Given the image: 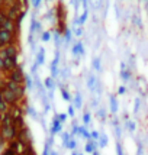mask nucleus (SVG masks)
<instances>
[{
	"instance_id": "nucleus-1",
	"label": "nucleus",
	"mask_w": 148,
	"mask_h": 155,
	"mask_svg": "<svg viewBox=\"0 0 148 155\" xmlns=\"http://www.w3.org/2000/svg\"><path fill=\"white\" fill-rule=\"evenodd\" d=\"M5 87H7L9 90H12L20 100L25 99V94H26V86H25V84H18V83L10 81L6 78V80H5Z\"/></svg>"
},
{
	"instance_id": "nucleus-2",
	"label": "nucleus",
	"mask_w": 148,
	"mask_h": 155,
	"mask_svg": "<svg viewBox=\"0 0 148 155\" xmlns=\"http://www.w3.org/2000/svg\"><path fill=\"white\" fill-rule=\"evenodd\" d=\"M6 78L10 81H15L18 84H25V74H23V70H22L20 65L16 67L15 70H12L10 73H7Z\"/></svg>"
},
{
	"instance_id": "nucleus-3",
	"label": "nucleus",
	"mask_w": 148,
	"mask_h": 155,
	"mask_svg": "<svg viewBox=\"0 0 148 155\" xmlns=\"http://www.w3.org/2000/svg\"><path fill=\"white\" fill-rule=\"evenodd\" d=\"M18 55H19V49L16 47V44H10V45L0 48V57L2 58H18Z\"/></svg>"
},
{
	"instance_id": "nucleus-4",
	"label": "nucleus",
	"mask_w": 148,
	"mask_h": 155,
	"mask_svg": "<svg viewBox=\"0 0 148 155\" xmlns=\"http://www.w3.org/2000/svg\"><path fill=\"white\" fill-rule=\"evenodd\" d=\"M15 41H16V34L5 31V29H0V48L15 44Z\"/></svg>"
},
{
	"instance_id": "nucleus-5",
	"label": "nucleus",
	"mask_w": 148,
	"mask_h": 155,
	"mask_svg": "<svg viewBox=\"0 0 148 155\" xmlns=\"http://www.w3.org/2000/svg\"><path fill=\"white\" fill-rule=\"evenodd\" d=\"M5 64H3V73H10L12 70H15L16 67H19L18 64V58H3Z\"/></svg>"
},
{
	"instance_id": "nucleus-6",
	"label": "nucleus",
	"mask_w": 148,
	"mask_h": 155,
	"mask_svg": "<svg viewBox=\"0 0 148 155\" xmlns=\"http://www.w3.org/2000/svg\"><path fill=\"white\" fill-rule=\"evenodd\" d=\"M61 129H62V123L58 120V117H57V113L55 116L52 117V122H51V128H49V135L55 136L57 134H60Z\"/></svg>"
},
{
	"instance_id": "nucleus-7",
	"label": "nucleus",
	"mask_w": 148,
	"mask_h": 155,
	"mask_svg": "<svg viewBox=\"0 0 148 155\" xmlns=\"http://www.w3.org/2000/svg\"><path fill=\"white\" fill-rule=\"evenodd\" d=\"M121 78L123 83L131 81V70H128V65L122 61L121 62Z\"/></svg>"
},
{
	"instance_id": "nucleus-8",
	"label": "nucleus",
	"mask_w": 148,
	"mask_h": 155,
	"mask_svg": "<svg viewBox=\"0 0 148 155\" xmlns=\"http://www.w3.org/2000/svg\"><path fill=\"white\" fill-rule=\"evenodd\" d=\"M71 52H73L74 57H81V55H84V45H83V42L79 41V42H76L71 48Z\"/></svg>"
},
{
	"instance_id": "nucleus-9",
	"label": "nucleus",
	"mask_w": 148,
	"mask_h": 155,
	"mask_svg": "<svg viewBox=\"0 0 148 155\" xmlns=\"http://www.w3.org/2000/svg\"><path fill=\"white\" fill-rule=\"evenodd\" d=\"M99 148V143L97 141H92V139H89L86 142V147H84V152H87V154H93L94 151H97Z\"/></svg>"
},
{
	"instance_id": "nucleus-10",
	"label": "nucleus",
	"mask_w": 148,
	"mask_h": 155,
	"mask_svg": "<svg viewBox=\"0 0 148 155\" xmlns=\"http://www.w3.org/2000/svg\"><path fill=\"white\" fill-rule=\"evenodd\" d=\"M97 78H96V75L94 74H89L87 75V80H86V86L90 91H94V88H96V84H97Z\"/></svg>"
},
{
	"instance_id": "nucleus-11",
	"label": "nucleus",
	"mask_w": 148,
	"mask_h": 155,
	"mask_svg": "<svg viewBox=\"0 0 148 155\" xmlns=\"http://www.w3.org/2000/svg\"><path fill=\"white\" fill-rule=\"evenodd\" d=\"M109 107H110V112H112L113 115H116V113H118L119 104H118V99H116L113 94L109 96Z\"/></svg>"
},
{
	"instance_id": "nucleus-12",
	"label": "nucleus",
	"mask_w": 148,
	"mask_h": 155,
	"mask_svg": "<svg viewBox=\"0 0 148 155\" xmlns=\"http://www.w3.org/2000/svg\"><path fill=\"white\" fill-rule=\"evenodd\" d=\"M87 18H89V10L86 9V10L81 13L80 18H76V19H74V25H76V26H83V25L86 23Z\"/></svg>"
},
{
	"instance_id": "nucleus-13",
	"label": "nucleus",
	"mask_w": 148,
	"mask_h": 155,
	"mask_svg": "<svg viewBox=\"0 0 148 155\" xmlns=\"http://www.w3.org/2000/svg\"><path fill=\"white\" fill-rule=\"evenodd\" d=\"M71 104L74 106V109H81L83 107V96H81V93H76V96L73 97Z\"/></svg>"
},
{
	"instance_id": "nucleus-14",
	"label": "nucleus",
	"mask_w": 148,
	"mask_h": 155,
	"mask_svg": "<svg viewBox=\"0 0 148 155\" xmlns=\"http://www.w3.org/2000/svg\"><path fill=\"white\" fill-rule=\"evenodd\" d=\"M52 39H54L55 48H57V49H60V47L62 45V42H64V39H62V35H61L58 31H55L54 34H52Z\"/></svg>"
},
{
	"instance_id": "nucleus-15",
	"label": "nucleus",
	"mask_w": 148,
	"mask_h": 155,
	"mask_svg": "<svg viewBox=\"0 0 148 155\" xmlns=\"http://www.w3.org/2000/svg\"><path fill=\"white\" fill-rule=\"evenodd\" d=\"M44 86H45V88H48V90H54V88L57 87V80H54V78L49 75V77H47V78L44 80Z\"/></svg>"
},
{
	"instance_id": "nucleus-16",
	"label": "nucleus",
	"mask_w": 148,
	"mask_h": 155,
	"mask_svg": "<svg viewBox=\"0 0 148 155\" xmlns=\"http://www.w3.org/2000/svg\"><path fill=\"white\" fill-rule=\"evenodd\" d=\"M62 39H64V44H66V47L71 44V39H73V31L71 29H66L64 31V34H62Z\"/></svg>"
},
{
	"instance_id": "nucleus-17",
	"label": "nucleus",
	"mask_w": 148,
	"mask_h": 155,
	"mask_svg": "<svg viewBox=\"0 0 148 155\" xmlns=\"http://www.w3.org/2000/svg\"><path fill=\"white\" fill-rule=\"evenodd\" d=\"M92 68H93L94 71H97V73H102V60L100 58H93L92 60Z\"/></svg>"
},
{
	"instance_id": "nucleus-18",
	"label": "nucleus",
	"mask_w": 148,
	"mask_h": 155,
	"mask_svg": "<svg viewBox=\"0 0 148 155\" xmlns=\"http://www.w3.org/2000/svg\"><path fill=\"white\" fill-rule=\"evenodd\" d=\"M38 65H42L44 62H45V49L44 48H41L39 52L36 54V61H35Z\"/></svg>"
},
{
	"instance_id": "nucleus-19",
	"label": "nucleus",
	"mask_w": 148,
	"mask_h": 155,
	"mask_svg": "<svg viewBox=\"0 0 148 155\" xmlns=\"http://www.w3.org/2000/svg\"><path fill=\"white\" fill-rule=\"evenodd\" d=\"M79 135H80L83 139H86V141H89V139H90V132L86 129V126H84V125H83V126H79Z\"/></svg>"
},
{
	"instance_id": "nucleus-20",
	"label": "nucleus",
	"mask_w": 148,
	"mask_h": 155,
	"mask_svg": "<svg viewBox=\"0 0 148 155\" xmlns=\"http://www.w3.org/2000/svg\"><path fill=\"white\" fill-rule=\"evenodd\" d=\"M97 143H99V148H106V147H108V143H109L108 135H105V134H100V138H99Z\"/></svg>"
},
{
	"instance_id": "nucleus-21",
	"label": "nucleus",
	"mask_w": 148,
	"mask_h": 155,
	"mask_svg": "<svg viewBox=\"0 0 148 155\" xmlns=\"http://www.w3.org/2000/svg\"><path fill=\"white\" fill-rule=\"evenodd\" d=\"M61 139H62V147L67 148L68 142L71 141V134H70V132H62V134H61Z\"/></svg>"
},
{
	"instance_id": "nucleus-22",
	"label": "nucleus",
	"mask_w": 148,
	"mask_h": 155,
	"mask_svg": "<svg viewBox=\"0 0 148 155\" xmlns=\"http://www.w3.org/2000/svg\"><path fill=\"white\" fill-rule=\"evenodd\" d=\"M38 31H41V23L38 20L34 19L31 22V35H34L35 32H38Z\"/></svg>"
},
{
	"instance_id": "nucleus-23",
	"label": "nucleus",
	"mask_w": 148,
	"mask_h": 155,
	"mask_svg": "<svg viewBox=\"0 0 148 155\" xmlns=\"http://www.w3.org/2000/svg\"><path fill=\"white\" fill-rule=\"evenodd\" d=\"M125 129H126V130H129L131 134H134L135 130H136V125H135V122L126 120V122H125Z\"/></svg>"
},
{
	"instance_id": "nucleus-24",
	"label": "nucleus",
	"mask_w": 148,
	"mask_h": 155,
	"mask_svg": "<svg viewBox=\"0 0 148 155\" xmlns=\"http://www.w3.org/2000/svg\"><path fill=\"white\" fill-rule=\"evenodd\" d=\"M61 97L64 99L66 101H68V103H71L73 101V97H71V94L68 93V90H66V88L62 87L61 88Z\"/></svg>"
},
{
	"instance_id": "nucleus-25",
	"label": "nucleus",
	"mask_w": 148,
	"mask_h": 155,
	"mask_svg": "<svg viewBox=\"0 0 148 155\" xmlns=\"http://www.w3.org/2000/svg\"><path fill=\"white\" fill-rule=\"evenodd\" d=\"M60 67H49V73H51V77L54 78V80H57L58 77H60Z\"/></svg>"
},
{
	"instance_id": "nucleus-26",
	"label": "nucleus",
	"mask_w": 148,
	"mask_h": 155,
	"mask_svg": "<svg viewBox=\"0 0 148 155\" xmlns=\"http://www.w3.org/2000/svg\"><path fill=\"white\" fill-rule=\"evenodd\" d=\"M90 122H92V115H90V112H84V115H83V125H84V126H89Z\"/></svg>"
},
{
	"instance_id": "nucleus-27",
	"label": "nucleus",
	"mask_w": 148,
	"mask_h": 155,
	"mask_svg": "<svg viewBox=\"0 0 148 155\" xmlns=\"http://www.w3.org/2000/svg\"><path fill=\"white\" fill-rule=\"evenodd\" d=\"M97 117H99V120H102V122L106 120V110H105L103 107L97 109Z\"/></svg>"
},
{
	"instance_id": "nucleus-28",
	"label": "nucleus",
	"mask_w": 148,
	"mask_h": 155,
	"mask_svg": "<svg viewBox=\"0 0 148 155\" xmlns=\"http://www.w3.org/2000/svg\"><path fill=\"white\" fill-rule=\"evenodd\" d=\"M140 109H141V99L140 97H136L134 101V113L135 115H138L140 113Z\"/></svg>"
},
{
	"instance_id": "nucleus-29",
	"label": "nucleus",
	"mask_w": 148,
	"mask_h": 155,
	"mask_svg": "<svg viewBox=\"0 0 148 155\" xmlns=\"http://www.w3.org/2000/svg\"><path fill=\"white\" fill-rule=\"evenodd\" d=\"M73 35H74V36H77V38H81V36L84 35V32H83V28H81V26H76L73 29Z\"/></svg>"
},
{
	"instance_id": "nucleus-30",
	"label": "nucleus",
	"mask_w": 148,
	"mask_h": 155,
	"mask_svg": "<svg viewBox=\"0 0 148 155\" xmlns=\"http://www.w3.org/2000/svg\"><path fill=\"white\" fill-rule=\"evenodd\" d=\"M51 38H52V34H51L49 31H45V32H42V34H41V39L44 41V42H48Z\"/></svg>"
},
{
	"instance_id": "nucleus-31",
	"label": "nucleus",
	"mask_w": 148,
	"mask_h": 155,
	"mask_svg": "<svg viewBox=\"0 0 148 155\" xmlns=\"http://www.w3.org/2000/svg\"><path fill=\"white\" fill-rule=\"evenodd\" d=\"M90 5L93 6V9H100L103 5V0H90Z\"/></svg>"
},
{
	"instance_id": "nucleus-32",
	"label": "nucleus",
	"mask_w": 148,
	"mask_h": 155,
	"mask_svg": "<svg viewBox=\"0 0 148 155\" xmlns=\"http://www.w3.org/2000/svg\"><path fill=\"white\" fill-rule=\"evenodd\" d=\"M60 75L66 80V78H68L70 75H71V71H70V68H64V70H61L60 71Z\"/></svg>"
},
{
	"instance_id": "nucleus-33",
	"label": "nucleus",
	"mask_w": 148,
	"mask_h": 155,
	"mask_svg": "<svg viewBox=\"0 0 148 155\" xmlns=\"http://www.w3.org/2000/svg\"><path fill=\"white\" fill-rule=\"evenodd\" d=\"M76 148H77V141L71 138V141L68 142V145H67V149H71V151H76Z\"/></svg>"
},
{
	"instance_id": "nucleus-34",
	"label": "nucleus",
	"mask_w": 148,
	"mask_h": 155,
	"mask_svg": "<svg viewBox=\"0 0 148 155\" xmlns=\"http://www.w3.org/2000/svg\"><path fill=\"white\" fill-rule=\"evenodd\" d=\"M99 138H100V134L97 130H92L90 132V139L92 141H99Z\"/></svg>"
},
{
	"instance_id": "nucleus-35",
	"label": "nucleus",
	"mask_w": 148,
	"mask_h": 155,
	"mask_svg": "<svg viewBox=\"0 0 148 155\" xmlns=\"http://www.w3.org/2000/svg\"><path fill=\"white\" fill-rule=\"evenodd\" d=\"M132 22H134V25H136L138 28H142L141 19H140V16H138V15H134V18H132Z\"/></svg>"
},
{
	"instance_id": "nucleus-36",
	"label": "nucleus",
	"mask_w": 148,
	"mask_h": 155,
	"mask_svg": "<svg viewBox=\"0 0 148 155\" xmlns=\"http://www.w3.org/2000/svg\"><path fill=\"white\" fill-rule=\"evenodd\" d=\"M67 115L70 116V117H74V116H76V109H74L73 104H70V106H68V109H67Z\"/></svg>"
},
{
	"instance_id": "nucleus-37",
	"label": "nucleus",
	"mask_w": 148,
	"mask_h": 155,
	"mask_svg": "<svg viewBox=\"0 0 148 155\" xmlns=\"http://www.w3.org/2000/svg\"><path fill=\"white\" fill-rule=\"evenodd\" d=\"M26 112H28V115L32 116L34 119H38V115H36V112H35L34 107H26Z\"/></svg>"
},
{
	"instance_id": "nucleus-38",
	"label": "nucleus",
	"mask_w": 148,
	"mask_h": 155,
	"mask_svg": "<svg viewBox=\"0 0 148 155\" xmlns=\"http://www.w3.org/2000/svg\"><path fill=\"white\" fill-rule=\"evenodd\" d=\"M57 117H58V120H60L61 123H64V122L67 120L68 115H67V113H57Z\"/></svg>"
},
{
	"instance_id": "nucleus-39",
	"label": "nucleus",
	"mask_w": 148,
	"mask_h": 155,
	"mask_svg": "<svg viewBox=\"0 0 148 155\" xmlns=\"http://www.w3.org/2000/svg\"><path fill=\"white\" fill-rule=\"evenodd\" d=\"M25 86H26L28 88L34 87V83H32V80H31V77H29V75H25Z\"/></svg>"
},
{
	"instance_id": "nucleus-40",
	"label": "nucleus",
	"mask_w": 148,
	"mask_h": 155,
	"mask_svg": "<svg viewBox=\"0 0 148 155\" xmlns=\"http://www.w3.org/2000/svg\"><path fill=\"white\" fill-rule=\"evenodd\" d=\"M116 155H123V148L121 142H116Z\"/></svg>"
},
{
	"instance_id": "nucleus-41",
	"label": "nucleus",
	"mask_w": 148,
	"mask_h": 155,
	"mask_svg": "<svg viewBox=\"0 0 148 155\" xmlns=\"http://www.w3.org/2000/svg\"><path fill=\"white\" fill-rule=\"evenodd\" d=\"M115 135L118 139H121V135H122V128L121 126H115Z\"/></svg>"
},
{
	"instance_id": "nucleus-42",
	"label": "nucleus",
	"mask_w": 148,
	"mask_h": 155,
	"mask_svg": "<svg viewBox=\"0 0 148 155\" xmlns=\"http://www.w3.org/2000/svg\"><path fill=\"white\" fill-rule=\"evenodd\" d=\"M136 155H144V148H142V143L138 142V149H136Z\"/></svg>"
},
{
	"instance_id": "nucleus-43",
	"label": "nucleus",
	"mask_w": 148,
	"mask_h": 155,
	"mask_svg": "<svg viewBox=\"0 0 148 155\" xmlns=\"http://www.w3.org/2000/svg\"><path fill=\"white\" fill-rule=\"evenodd\" d=\"M125 93H126V87H125V86H121V87L118 88V94L123 96V94H125Z\"/></svg>"
},
{
	"instance_id": "nucleus-44",
	"label": "nucleus",
	"mask_w": 148,
	"mask_h": 155,
	"mask_svg": "<svg viewBox=\"0 0 148 155\" xmlns=\"http://www.w3.org/2000/svg\"><path fill=\"white\" fill-rule=\"evenodd\" d=\"M90 106H92L93 109H99V100H97V99H93V100H92V104H90Z\"/></svg>"
},
{
	"instance_id": "nucleus-45",
	"label": "nucleus",
	"mask_w": 148,
	"mask_h": 155,
	"mask_svg": "<svg viewBox=\"0 0 148 155\" xmlns=\"http://www.w3.org/2000/svg\"><path fill=\"white\" fill-rule=\"evenodd\" d=\"M31 2H32V6L34 7H39V5H41V2H42V0H31Z\"/></svg>"
},
{
	"instance_id": "nucleus-46",
	"label": "nucleus",
	"mask_w": 148,
	"mask_h": 155,
	"mask_svg": "<svg viewBox=\"0 0 148 155\" xmlns=\"http://www.w3.org/2000/svg\"><path fill=\"white\" fill-rule=\"evenodd\" d=\"M36 68H38V64L35 62V64H34V67L31 68V71H32V74H35V73H36Z\"/></svg>"
},
{
	"instance_id": "nucleus-47",
	"label": "nucleus",
	"mask_w": 148,
	"mask_h": 155,
	"mask_svg": "<svg viewBox=\"0 0 148 155\" xmlns=\"http://www.w3.org/2000/svg\"><path fill=\"white\" fill-rule=\"evenodd\" d=\"M3 64H5V60L0 57V71H3Z\"/></svg>"
},
{
	"instance_id": "nucleus-48",
	"label": "nucleus",
	"mask_w": 148,
	"mask_h": 155,
	"mask_svg": "<svg viewBox=\"0 0 148 155\" xmlns=\"http://www.w3.org/2000/svg\"><path fill=\"white\" fill-rule=\"evenodd\" d=\"M49 155H58V152H57V151H52V149H51V152H49Z\"/></svg>"
},
{
	"instance_id": "nucleus-49",
	"label": "nucleus",
	"mask_w": 148,
	"mask_h": 155,
	"mask_svg": "<svg viewBox=\"0 0 148 155\" xmlns=\"http://www.w3.org/2000/svg\"><path fill=\"white\" fill-rule=\"evenodd\" d=\"M71 155H83V154H81V152H77V151H73V154Z\"/></svg>"
},
{
	"instance_id": "nucleus-50",
	"label": "nucleus",
	"mask_w": 148,
	"mask_h": 155,
	"mask_svg": "<svg viewBox=\"0 0 148 155\" xmlns=\"http://www.w3.org/2000/svg\"><path fill=\"white\" fill-rule=\"evenodd\" d=\"M92 155H100V154H99V151H94V152H93Z\"/></svg>"
},
{
	"instance_id": "nucleus-51",
	"label": "nucleus",
	"mask_w": 148,
	"mask_h": 155,
	"mask_svg": "<svg viewBox=\"0 0 148 155\" xmlns=\"http://www.w3.org/2000/svg\"><path fill=\"white\" fill-rule=\"evenodd\" d=\"M47 2H51V0H47Z\"/></svg>"
}]
</instances>
